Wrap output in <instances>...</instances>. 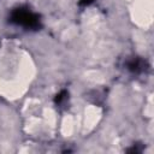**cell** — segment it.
<instances>
[{
  "label": "cell",
  "instance_id": "obj_1",
  "mask_svg": "<svg viewBox=\"0 0 154 154\" xmlns=\"http://www.w3.org/2000/svg\"><path fill=\"white\" fill-rule=\"evenodd\" d=\"M8 20L12 24L24 26L25 29H31V30H37L41 28V19L40 16L35 12H32L29 7L20 6L14 8L10 17Z\"/></svg>",
  "mask_w": 154,
  "mask_h": 154
},
{
  "label": "cell",
  "instance_id": "obj_2",
  "mask_svg": "<svg viewBox=\"0 0 154 154\" xmlns=\"http://www.w3.org/2000/svg\"><path fill=\"white\" fill-rule=\"evenodd\" d=\"M126 67L129 71H131L134 73H141L148 69V63H147V60H144L140 57H135L126 63Z\"/></svg>",
  "mask_w": 154,
  "mask_h": 154
},
{
  "label": "cell",
  "instance_id": "obj_3",
  "mask_svg": "<svg viewBox=\"0 0 154 154\" xmlns=\"http://www.w3.org/2000/svg\"><path fill=\"white\" fill-rule=\"evenodd\" d=\"M67 96H69V93H67L66 90H61L59 94L55 95V97H54V102H55L57 105H61V103L67 99Z\"/></svg>",
  "mask_w": 154,
  "mask_h": 154
},
{
  "label": "cell",
  "instance_id": "obj_4",
  "mask_svg": "<svg viewBox=\"0 0 154 154\" xmlns=\"http://www.w3.org/2000/svg\"><path fill=\"white\" fill-rule=\"evenodd\" d=\"M94 1H95V0H79V1H78V5H79V6H89V5H91Z\"/></svg>",
  "mask_w": 154,
  "mask_h": 154
}]
</instances>
